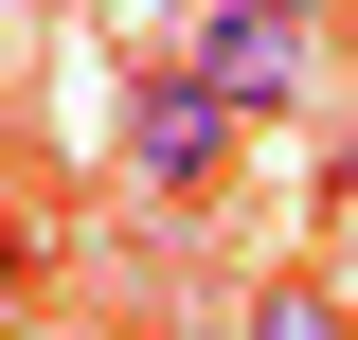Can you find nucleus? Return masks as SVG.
<instances>
[{"label": "nucleus", "instance_id": "nucleus-1", "mask_svg": "<svg viewBox=\"0 0 358 340\" xmlns=\"http://www.w3.org/2000/svg\"><path fill=\"white\" fill-rule=\"evenodd\" d=\"M162 18H179V54H197L233 108H322V90H341V54H322L305 0H162Z\"/></svg>", "mask_w": 358, "mask_h": 340}, {"label": "nucleus", "instance_id": "nucleus-2", "mask_svg": "<svg viewBox=\"0 0 358 340\" xmlns=\"http://www.w3.org/2000/svg\"><path fill=\"white\" fill-rule=\"evenodd\" d=\"M233 126H251V108H233L179 36L126 72V179H143V197H215V179H233Z\"/></svg>", "mask_w": 358, "mask_h": 340}, {"label": "nucleus", "instance_id": "nucleus-3", "mask_svg": "<svg viewBox=\"0 0 358 340\" xmlns=\"http://www.w3.org/2000/svg\"><path fill=\"white\" fill-rule=\"evenodd\" d=\"M233 340H358V304L322 287V269H268V287L233 304Z\"/></svg>", "mask_w": 358, "mask_h": 340}, {"label": "nucleus", "instance_id": "nucleus-4", "mask_svg": "<svg viewBox=\"0 0 358 340\" xmlns=\"http://www.w3.org/2000/svg\"><path fill=\"white\" fill-rule=\"evenodd\" d=\"M305 18H358V0H305Z\"/></svg>", "mask_w": 358, "mask_h": 340}]
</instances>
